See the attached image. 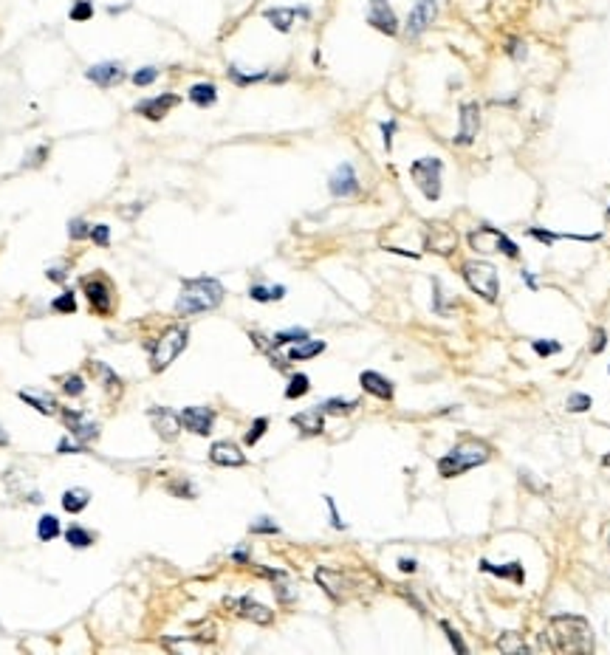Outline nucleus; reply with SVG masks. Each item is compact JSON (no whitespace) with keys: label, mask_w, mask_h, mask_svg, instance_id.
I'll list each match as a JSON object with an SVG mask.
<instances>
[{"label":"nucleus","mask_w":610,"mask_h":655,"mask_svg":"<svg viewBox=\"0 0 610 655\" xmlns=\"http://www.w3.org/2000/svg\"><path fill=\"white\" fill-rule=\"evenodd\" d=\"M481 130V108L478 102H466L460 105V130L455 136V144H472L474 136Z\"/></svg>","instance_id":"9d476101"},{"label":"nucleus","mask_w":610,"mask_h":655,"mask_svg":"<svg viewBox=\"0 0 610 655\" xmlns=\"http://www.w3.org/2000/svg\"><path fill=\"white\" fill-rule=\"evenodd\" d=\"M602 463H604V466H610V452H607V455L602 458Z\"/></svg>","instance_id":"680f3d73"},{"label":"nucleus","mask_w":610,"mask_h":655,"mask_svg":"<svg viewBox=\"0 0 610 655\" xmlns=\"http://www.w3.org/2000/svg\"><path fill=\"white\" fill-rule=\"evenodd\" d=\"M528 235L534 238V240H539V243H554V240H562V238H568V235H557V232H549V229H528Z\"/></svg>","instance_id":"a18cd8bd"},{"label":"nucleus","mask_w":610,"mask_h":655,"mask_svg":"<svg viewBox=\"0 0 610 655\" xmlns=\"http://www.w3.org/2000/svg\"><path fill=\"white\" fill-rule=\"evenodd\" d=\"M252 531H254V534H263V531H268V534H277L280 528H277L275 523H268V520L263 517V523H254V526H252Z\"/></svg>","instance_id":"3c124183"},{"label":"nucleus","mask_w":610,"mask_h":655,"mask_svg":"<svg viewBox=\"0 0 610 655\" xmlns=\"http://www.w3.org/2000/svg\"><path fill=\"white\" fill-rule=\"evenodd\" d=\"M91 240H94L96 246H108V240H110V229H108L105 224H94V226H91Z\"/></svg>","instance_id":"49530a36"},{"label":"nucleus","mask_w":610,"mask_h":655,"mask_svg":"<svg viewBox=\"0 0 610 655\" xmlns=\"http://www.w3.org/2000/svg\"><path fill=\"white\" fill-rule=\"evenodd\" d=\"M249 297H252L254 303H275V300H283V297H286V288H283V285H275V288L252 285V288H249Z\"/></svg>","instance_id":"c85d7f7f"},{"label":"nucleus","mask_w":610,"mask_h":655,"mask_svg":"<svg viewBox=\"0 0 610 655\" xmlns=\"http://www.w3.org/2000/svg\"><path fill=\"white\" fill-rule=\"evenodd\" d=\"M85 285V294H88V303L94 305L96 314H108L110 308V285L105 280H82Z\"/></svg>","instance_id":"6ab92c4d"},{"label":"nucleus","mask_w":610,"mask_h":655,"mask_svg":"<svg viewBox=\"0 0 610 655\" xmlns=\"http://www.w3.org/2000/svg\"><path fill=\"white\" fill-rule=\"evenodd\" d=\"M469 246L478 252V254H492V252H500L506 257H520V249L514 240H509L503 232H498L495 226H478L474 232H469Z\"/></svg>","instance_id":"423d86ee"},{"label":"nucleus","mask_w":610,"mask_h":655,"mask_svg":"<svg viewBox=\"0 0 610 655\" xmlns=\"http://www.w3.org/2000/svg\"><path fill=\"white\" fill-rule=\"evenodd\" d=\"M294 426H300L305 435H319L325 429V421H322V410H305V412H297L291 418Z\"/></svg>","instance_id":"b1692460"},{"label":"nucleus","mask_w":610,"mask_h":655,"mask_svg":"<svg viewBox=\"0 0 610 655\" xmlns=\"http://www.w3.org/2000/svg\"><path fill=\"white\" fill-rule=\"evenodd\" d=\"M520 277H523V280H525V285H528V288H531V291H534V288H537V280H534V277H531V271H525V268H523V271H520Z\"/></svg>","instance_id":"13d9d810"},{"label":"nucleus","mask_w":610,"mask_h":655,"mask_svg":"<svg viewBox=\"0 0 610 655\" xmlns=\"http://www.w3.org/2000/svg\"><path fill=\"white\" fill-rule=\"evenodd\" d=\"M147 415L153 418V426H156V432L161 435L164 441H175V438H178V432H181V415H175L170 407H150Z\"/></svg>","instance_id":"9b49d317"},{"label":"nucleus","mask_w":610,"mask_h":655,"mask_svg":"<svg viewBox=\"0 0 610 655\" xmlns=\"http://www.w3.org/2000/svg\"><path fill=\"white\" fill-rule=\"evenodd\" d=\"M91 17H94V6H91V0H77L74 9H71V20L85 23V20H91Z\"/></svg>","instance_id":"ea45409f"},{"label":"nucleus","mask_w":610,"mask_h":655,"mask_svg":"<svg viewBox=\"0 0 610 655\" xmlns=\"http://www.w3.org/2000/svg\"><path fill=\"white\" fill-rule=\"evenodd\" d=\"M20 398H23L26 404H31L34 410L45 412V415H51V412H54V401H51V398H45V396H31V393H20Z\"/></svg>","instance_id":"c9c22d12"},{"label":"nucleus","mask_w":610,"mask_h":655,"mask_svg":"<svg viewBox=\"0 0 610 655\" xmlns=\"http://www.w3.org/2000/svg\"><path fill=\"white\" fill-rule=\"evenodd\" d=\"M238 613L243 616V619H252V621H257V624H271V610L268 607H263L260 602H254L252 596H243L240 602H238Z\"/></svg>","instance_id":"5701e85b"},{"label":"nucleus","mask_w":610,"mask_h":655,"mask_svg":"<svg viewBox=\"0 0 610 655\" xmlns=\"http://www.w3.org/2000/svg\"><path fill=\"white\" fill-rule=\"evenodd\" d=\"M546 647L568 655L593 652V630L582 616H554L546 630Z\"/></svg>","instance_id":"f257e3e1"},{"label":"nucleus","mask_w":610,"mask_h":655,"mask_svg":"<svg viewBox=\"0 0 610 655\" xmlns=\"http://www.w3.org/2000/svg\"><path fill=\"white\" fill-rule=\"evenodd\" d=\"M65 540H68V542H71L74 548H88L94 537H91V534H88L85 528H80V526H74V528H68V531H65Z\"/></svg>","instance_id":"72a5a7b5"},{"label":"nucleus","mask_w":610,"mask_h":655,"mask_svg":"<svg viewBox=\"0 0 610 655\" xmlns=\"http://www.w3.org/2000/svg\"><path fill=\"white\" fill-rule=\"evenodd\" d=\"M322 350H325V342H319V339H303V342H297V345L289 350V361L314 359V356H319Z\"/></svg>","instance_id":"a878e982"},{"label":"nucleus","mask_w":610,"mask_h":655,"mask_svg":"<svg viewBox=\"0 0 610 655\" xmlns=\"http://www.w3.org/2000/svg\"><path fill=\"white\" fill-rule=\"evenodd\" d=\"M498 647L503 649V652H525L528 647H525V641H520L517 638V633H506V635H500L498 638Z\"/></svg>","instance_id":"f704fd0d"},{"label":"nucleus","mask_w":610,"mask_h":655,"mask_svg":"<svg viewBox=\"0 0 610 655\" xmlns=\"http://www.w3.org/2000/svg\"><path fill=\"white\" fill-rule=\"evenodd\" d=\"M317 582L325 588V593L333 599V602H342L345 599V588H348V579L336 570H328V568H319L317 570Z\"/></svg>","instance_id":"aec40b11"},{"label":"nucleus","mask_w":610,"mask_h":655,"mask_svg":"<svg viewBox=\"0 0 610 655\" xmlns=\"http://www.w3.org/2000/svg\"><path fill=\"white\" fill-rule=\"evenodd\" d=\"M458 246V235L455 229H449L446 224H433L427 232V249L435 254H452V249Z\"/></svg>","instance_id":"4468645a"},{"label":"nucleus","mask_w":610,"mask_h":655,"mask_svg":"<svg viewBox=\"0 0 610 655\" xmlns=\"http://www.w3.org/2000/svg\"><path fill=\"white\" fill-rule=\"evenodd\" d=\"M398 568H401L404 573H413V570H416V559H398Z\"/></svg>","instance_id":"4d7b16f0"},{"label":"nucleus","mask_w":610,"mask_h":655,"mask_svg":"<svg viewBox=\"0 0 610 655\" xmlns=\"http://www.w3.org/2000/svg\"><path fill=\"white\" fill-rule=\"evenodd\" d=\"M382 133H384V147L390 150V147H393V133H395V122H384V124H382Z\"/></svg>","instance_id":"5fc2aeb1"},{"label":"nucleus","mask_w":610,"mask_h":655,"mask_svg":"<svg viewBox=\"0 0 610 655\" xmlns=\"http://www.w3.org/2000/svg\"><path fill=\"white\" fill-rule=\"evenodd\" d=\"M212 421H215V412L210 407H187L181 412V426L195 432V435H210L212 432Z\"/></svg>","instance_id":"f8f14e48"},{"label":"nucleus","mask_w":610,"mask_h":655,"mask_svg":"<svg viewBox=\"0 0 610 655\" xmlns=\"http://www.w3.org/2000/svg\"><path fill=\"white\" fill-rule=\"evenodd\" d=\"M303 339H308V331H303V328H291V331H280V333H275L271 345H275V347H283V345H289V342H303Z\"/></svg>","instance_id":"473e14b6"},{"label":"nucleus","mask_w":610,"mask_h":655,"mask_svg":"<svg viewBox=\"0 0 610 655\" xmlns=\"http://www.w3.org/2000/svg\"><path fill=\"white\" fill-rule=\"evenodd\" d=\"M368 23H370L376 31L387 34V37H395V34H398V17H395V12L390 9L387 0H370V6H368Z\"/></svg>","instance_id":"1a4fd4ad"},{"label":"nucleus","mask_w":610,"mask_h":655,"mask_svg":"<svg viewBox=\"0 0 610 655\" xmlns=\"http://www.w3.org/2000/svg\"><path fill=\"white\" fill-rule=\"evenodd\" d=\"M187 328H170V331H164L161 336H159V342H156V347H153V353H150V370L153 373H161V370H167L173 361H175V356L187 347Z\"/></svg>","instance_id":"39448f33"},{"label":"nucleus","mask_w":610,"mask_h":655,"mask_svg":"<svg viewBox=\"0 0 610 655\" xmlns=\"http://www.w3.org/2000/svg\"><path fill=\"white\" fill-rule=\"evenodd\" d=\"M297 15H303V17H308L311 12L308 9H289V6H275V9H266L263 12V17L275 26L277 31H291V26H294V20H297Z\"/></svg>","instance_id":"a211bd4d"},{"label":"nucleus","mask_w":610,"mask_h":655,"mask_svg":"<svg viewBox=\"0 0 610 655\" xmlns=\"http://www.w3.org/2000/svg\"><path fill=\"white\" fill-rule=\"evenodd\" d=\"M328 189H331L333 198H348V195L359 192V181H356L354 167L351 164H339L336 173L331 175V181H328Z\"/></svg>","instance_id":"ddd939ff"},{"label":"nucleus","mask_w":610,"mask_h":655,"mask_svg":"<svg viewBox=\"0 0 610 655\" xmlns=\"http://www.w3.org/2000/svg\"><path fill=\"white\" fill-rule=\"evenodd\" d=\"M210 461H212V463H218V466H246V455H243L235 444H229V441H218V444H212V449H210Z\"/></svg>","instance_id":"412c9836"},{"label":"nucleus","mask_w":610,"mask_h":655,"mask_svg":"<svg viewBox=\"0 0 610 655\" xmlns=\"http://www.w3.org/2000/svg\"><path fill=\"white\" fill-rule=\"evenodd\" d=\"M235 559H238V562H246V551H235Z\"/></svg>","instance_id":"052dcab7"},{"label":"nucleus","mask_w":610,"mask_h":655,"mask_svg":"<svg viewBox=\"0 0 610 655\" xmlns=\"http://www.w3.org/2000/svg\"><path fill=\"white\" fill-rule=\"evenodd\" d=\"M88 503H91V491H85V489H68L62 494V508L68 514H80Z\"/></svg>","instance_id":"bb28decb"},{"label":"nucleus","mask_w":610,"mask_h":655,"mask_svg":"<svg viewBox=\"0 0 610 655\" xmlns=\"http://www.w3.org/2000/svg\"><path fill=\"white\" fill-rule=\"evenodd\" d=\"M57 452H59V455H77V452H85V449H82V444H74V441L62 438V441L57 444Z\"/></svg>","instance_id":"09e8293b"},{"label":"nucleus","mask_w":610,"mask_h":655,"mask_svg":"<svg viewBox=\"0 0 610 655\" xmlns=\"http://www.w3.org/2000/svg\"><path fill=\"white\" fill-rule=\"evenodd\" d=\"M51 308L59 311V314H74V311H77V300H74L71 291H65L62 297H57V300L51 303Z\"/></svg>","instance_id":"58836bf2"},{"label":"nucleus","mask_w":610,"mask_h":655,"mask_svg":"<svg viewBox=\"0 0 610 655\" xmlns=\"http://www.w3.org/2000/svg\"><path fill=\"white\" fill-rule=\"evenodd\" d=\"M62 421L68 424V429H71V435L77 441H94L96 435H99V429H96V424H91L82 412H74V410H62Z\"/></svg>","instance_id":"f3484780"},{"label":"nucleus","mask_w":610,"mask_h":655,"mask_svg":"<svg viewBox=\"0 0 610 655\" xmlns=\"http://www.w3.org/2000/svg\"><path fill=\"white\" fill-rule=\"evenodd\" d=\"M441 173H444V164L435 156H427V159H419V161L410 164V175L416 181V187L424 192L427 201L441 198Z\"/></svg>","instance_id":"0eeeda50"},{"label":"nucleus","mask_w":610,"mask_h":655,"mask_svg":"<svg viewBox=\"0 0 610 655\" xmlns=\"http://www.w3.org/2000/svg\"><path fill=\"white\" fill-rule=\"evenodd\" d=\"M224 303V285L212 277H198V280H187L181 294L175 300V311L181 317L189 314H201V311H212Z\"/></svg>","instance_id":"f03ea898"},{"label":"nucleus","mask_w":610,"mask_h":655,"mask_svg":"<svg viewBox=\"0 0 610 655\" xmlns=\"http://www.w3.org/2000/svg\"><path fill=\"white\" fill-rule=\"evenodd\" d=\"M489 458H492L489 444L472 438V441L458 444L449 455H444V458L438 461V472H441L444 477H458V475H463V472H469V469H474V466H484Z\"/></svg>","instance_id":"7ed1b4c3"},{"label":"nucleus","mask_w":610,"mask_h":655,"mask_svg":"<svg viewBox=\"0 0 610 655\" xmlns=\"http://www.w3.org/2000/svg\"><path fill=\"white\" fill-rule=\"evenodd\" d=\"M435 12H438L435 0H416V6L410 9V17H407V26H404L407 37H413V40L421 37L430 29V23L435 20Z\"/></svg>","instance_id":"6e6552de"},{"label":"nucleus","mask_w":610,"mask_h":655,"mask_svg":"<svg viewBox=\"0 0 610 655\" xmlns=\"http://www.w3.org/2000/svg\"><path fill=\"white\" fill-rule=\"evenodd\" d=\"M85 77L91 82H96L99 88H110V85H116L124 77V68L119 62H96V65H91L85 71Z\"/></svg>","instance_id":"dca6fc26"},{"label":"nucleus","mask_w":610,"mask_h":655,"mask_svg":"<svg viewBox=\"0 0 610 655\" xmlns=\"http://www.w3.org/2000/svg\"><path fill=\"white\" fill-rule=\"evenodd\" d=\"M441 627H444V633H446V638H449V644H452L455 649H460V652H466V644H463V641H460V635H458V633L452 630V624H446V621H444Z\"/></svg>","instance_id":"8fccbe9b"},{"label":"nucleus","mask_w":610,"mask_h":655,"mask_svg":"<svg viewBox=\"0 0 610 655\" xmlns=\"http://www.w3.org/2000/svg\"><path fill=\"white\" fill-rule=\"evenodd\" d=\"M607 217H610V206H607Z\"/></svg>","instance_id":"e2e57ef3"},{"label":"nucleus","mask_w":610,"mask_h":655,"mask_svg":"<svg viewBox=\"0 0 610 655\" xmlns=\"http://www.w3.org/2000/svg\"><path fill=\"white\" fill-rule=\"evenodd\" d=\"M37 537H40L43 542H48V540L59 537V520H57V517H51V514H45V517L37 523Z\"/></svg>","instance_id":"c756f323"},{"label":"nucleus","mask_w":610,"mask_h":655,"mask_svg":"<svg viewBox=\"0 0 610 655\" xmlns=\"http://www.w3.org/2000/svg\"><path fill=\"white\" fill-rule=\"evenodd\" d=\"M604 345H607V333L599 328V331H596V336H593V345H590V350H593V353H602V350H604Z\"/></svg>","instance_id":"864d4df0"},{"label":"nucleus","mask_w":610,"mask_h":655,"mask_svg":"<svg viewBox=\"0 0 610 655\" xmlns=\"http://www.w3.org/2000/svg\"><path fill=\"white\" fill-rule=\"evenodd\" d=\"M6 444H9V435H6L3 429H0V447H6Z\"/></svg>","instance_id":"bf43d9fd"},{"label":"nucleus","mask_w":610,"mask_h":655,"mask_svg":"<svg viewBox=\"0 0 610 655\" xmlns=\"http://www.w3.org/2000/svg\"><path fill=\"white\" fill-rule=\"evenodd\" d=\"M229 77L238 82V85H252V82H260L268 77V71H260V74H240L238 65H229Z\"/></svg>","instance_id":"e433bc0d"},{"label":"nucleus","mask_w":610,"mask_h":655,"mask_svg":"<svg viewBox=\"0 0 610 655\" xmlns=\"http://www.w3.org/2000/svg\"><path fill=\"white\" fill-rule=\"evenodd\" d=\"M189 99H192L198 108H210V105H215L218 91H215L212 82H198V85L189 88Z\"/></svg>","instance_id":"cd10ccee"},{"label":"nucleus","mask_w":610,"mask_h":655,"mask_svg":"<svg viewBox=\"0 0 610 655\" xmlns=\"http://www.w3.org/2000/svg\"><path fill=\"white\" fill-rule=\"evenodd\" d=\"M159 80V71L153 68V65H147V68H139L133 74V85H139V88H145V85H153Z\"/></svg>","instance_id":"4c0bfd02"},{"label":"nucleus","mask_w":610,"mask_h":655,"mask_svg":"<svg viewBox=\"0 0 610 655\" xmlns=\"http://www.w3.org/2000/svg\"><path fill=\"white\" fill-rule=\"evenodd\" d=\"M68 235H71V240H82L85 235H91V226L85 221H80V217H74L71 226H68Z\"/></svg>","instance_id":"c03bdc74"},{"label":"nucleus","mask_w":610,"mask_h":655,"mask_svg":"<svg viewBox=\"0 0 610 655\" xmlns=\"http://www.w3.org/2000/svg\"><path fill=\"white\" fill-rule=\"evenodd\" d=\"M590 396H585V393H574V396H568V410L571 412H585V410H590Z\"/></svg>","instance_id":"37998d69"},{"label":"nucleus","mask_w":610,"mask_h":655,"mask_svg":"<svg viewBox=\"0 0 610 655\" xmlns=\"http://www.w3.org/2000/svg\"><path fill=\"white\" fill-rule=\"evenodd\" d=\"M359 404L356 401H342V398H328V401H322V412H331V415H342V412H351V410H356Z\"/></svg>","instance_id":"2f4dec72"},{"label":"nucleus","mask_w":610,"mask_h":655,"mask_svg":"<svg viewBox=\"0 0 610 655\" xmlns=\"http://www.w3.org/2000/svg\"><path fill=\"white\" fill-rule=\"evenodd\" d=\"M308 390H311L308 376H305V373H297V376H291V382H289V387H286V398H303Z\"/></svg>","instance_id":"7c9ffc66"},{"label":"nucleus","mask_w":610,"mask_h":655,"mask_svg":"<svg viewBox=\"0 0 610 655\" xmlns=\"http://www.w3.org/2000/svg\"><path fill=\"white\" fill-rule=\"evenodd\" d=\"M178 105V96L175 94H161V96H153V99H142L139 105H136V113L145 116V119H164L173 108Z\"/></svg>","instance_id":"2eb2a0df"},{"label":"nucleus","mask_w":610,"mask_h":655,"mask_svg":"<svg viewBox=\"0 0 610 655\" xmlns=\"http://www.w3.org/2000/svg\"><path fill=\"white\" fill-rule=\"evenodd\" d=\"M531 347H534V353H537V356H554V353H560V350H562V345H560V342H542V339H534V342H531Z\"/></svg>","instance_id":"a19ab883"},{"label":"nucleus","mask_w":610,"mask_h":655,"mask_svg":"<svg viewBox=\"0 0 610 655\" xmlns=\"http://www.w3.org/2000/svg\"><path fill=\"white\" fill-rule=\"evenodd\" d=\"M266 429H268V418H257V421L252 424V429L246 432V444H249V447H254V444L260 441V435H263Z\"/></svg>","instance_id":"79ce46f5"},{"label":"nucleus","mask_w":610,"mask_h":655,"mask_svg":"<svg viewBox=\"0 0 610 655\" xmlns=\"http://www.w3.org/2000/svg\"><path fill=\"white\" fill-rule=\"evenodd\" d=\"M62 390H65L68 396H80V393L85 390V382H82V376H68V379L62 382Z\"/></svg>","instance_id":"de8ad7c7"},{"label":"nucleus","mask_w":610,"mask_h":655,"mask_svg":"<svg viewBox=\"0 0 610 655\" xmlns=\"http://www.w3.org/2000/svg\"><path fill=\"white\" fill-rule=\"evenodd\" d=\"M481 568H484L486 573L500 576V579H511V582H517V585H523V582H525V570H523V565H520V562H509V565L498 568V565H492L489 559H484V562H481Z\"/></svg>","instance_id":"393cba45"},{"label":"nucleus","mask_w":610,"mask_h":655,"mask_svg":"<svg viewBox=\"0 0 610 655\" xmlns=\"http://www.w3.org/2000/svg\"><path fill=\"white\" fill-rule=\"evenodd\" d=\"M463 280L472 291H478V294L486 300V303H495L498 300V291H500V282H498V268L492 263H484V260H469L463 263Z\"/></svg>","instance_id":"20e7f679"},{"label":"nucleus","mask_w":610,"mask_h":655,"mask_svg":"<svg viewBox=\"0 0 610 655\" xmlns=\"http://www.w3.org/2000/svg\"><path fill=\"white\" fill-rule=\"evenodd\" d=\"M325 503H328V508H331V523H333L336 528H345V523L339 520V512H336V505H333V497H325Z\"/></svg>","instance_id":"6e6d98bb"},{"label":"nucleus","mask_w":610,"mask_h":655,"mask_svg":"<svg viewBox=\"0 0 610 655\" xmlns=\"http://www.w3.org/2000/svg\"><path fill=\"white\" fill-rule=\"evenodd\" d=\"M359 384L365 387V393H370V396H376V398H382V401H390V398H393V384H390V379L379 376L376 370H365V373L359 376Z\"/></svg>","instance_id":"4be33fe9"},{"label":"nucleus","mask_w":610,"mask_h":655,"mask_svg":"<svg viewBox=\"0 0 610 655\" xmlns=\"http://www.w3.org/2000/svg\"><path fill=\"white\" fill-rule=\"evenodd\" d=\"M506 51H509L514 59H523V57H525V45H523L520 40H511V43L506 45Z\"/></svg>","instance_id":"603ef678"}]
</instances>
